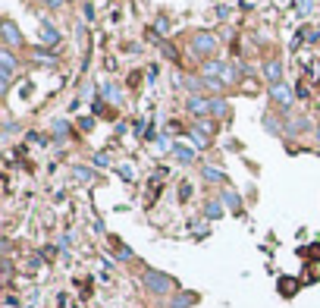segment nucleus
Wrapping results in <instances>:
<instances>
[{"label": "nucleus", "mask_w": 320, "mask_h": 308, "mask_svg": "<svg viewBox=\"0 0 320 308\" xmlns=\"http://www.w3.org/2000/svg\"><path fill=\"white\" fill-rule=\"evenodd\" d=\"M144 286L151 289L154 296H166V293H179V286H176V280L173 277H166V274H160V270H148L144 274Z\"/></svg>", "instance_id": "obj_1"}, {"label": "nucleus", "mask_w": 320, "mask_h": 308, "mask_svg": "<svg viewBox=\"0 0 320 308\" xmlns=\"http://www.w3.org/2000/svg\"><path fill=\"white\" fill-rule=\"evenodd\" d=\"M192 50L195 53H214L217 50V38H214V35H207V32H201V35L192 38Z\"/></svg>", "instance_id": "obj_2"}, {"label": "nucleus", "mask_w": 320, "mask_h": 308, "mask_svg": "<svg viewBox=\"0 0 320 308\" xmlns=\"http://www.w3.org/2000/svg\"><path fill=\"white\" fill-rule=\"evenodd\" d=\"M220 202L229 208V211H236V214H242V198H239V192H232V189H223V195H220Z\"/></svg>", "instance_id": "obj_3"}, {"label": "nucleus", "mask_w": 320, "mask_h": 308, "mask_svg": "<svg viewBox=\"0 0 320 308\" xmlns=\"http://www.w3.org/2000/svg\"><path fill=\"white\" fill-rule=\"evenodd\" d=\"M0 29H4V44H7V47H16L19 41H22V38H19V29H16V22H10V19H7Z\"/></svg>", "instance_id": "obj_4"}, {"label": "nucleus", "mask_w": 320, "mask_h": 308, "mask_svg": "<svg viewBox=\"0 0 320 308\" xmlns=\"http://www.w3.org/2000/svg\"><path fill=\"white\" fill-rule=\"evenodd\" d=\"M188 110H192L195 117H204V114H211V101H204V98L192 95V98H188Z\"/></svg>", "instance_id": "obj_5"}, {"label": "nucleus", "mask_w": 320, "mask_h": 308, "mask_svg": "<svg viewBox=\"0 0 320 308\" xmlns=\"http://www.w3.org/2000/svg\"><path fill=\"white\" fill-rule=\"evenodd\" d=\"M270 95H273V101H276L279 107H289V104H292V95H289V88H286V85H282V82L270 88Z\"/></svg>", "instance_id": "obj_6"}, {"label": "nucleus", "mask_w": 320, "mask_h": 308, "mask_svg": "<svg viewBox=\"0 0 320 308\" xmlns=\"http://www.w3.org/2000/svg\"><path fill=\"white\" fill-rule=\"evenodd\" d=\"M264 76H267L273 85H279L282 82V66L276 63V60H270V63H264Z\"/></svg>", "instance_id": "obj_7"}, {"label": "nucleus", "mask_w": 320, "mask_h": 308, "mask_svg": "<svg viewBox=\"0 0 320 308\" xmlns=\"http://www.w3.org/2000/svg\"><path fill=\"white\" fill-rule=\"evenodd\" d=\"M195 302H198L195 293H176V296H173V305H169V308H192Z\"/></svg>", "instance_id": "obj_8"}, {"label": "nucleus", "mask_w": 320, "mask_h": 308, "mask_svg": "<svg viewBox=\"0 0 320 308\" xmlns=\"http://www.w3.org/2000/svg\"><path fill=\"white\" fill-rule=\"evenodd\" d=\"M201 176L207 179V183H226V173L217 170V167H201Z\"/></svg>", "instance_id": "obj_9"}, {"label": "nucleus", "mask_w": 320, "mask_h": 308, "mask_svg": "<svg viewBox=\"0 0 320 308\" xmlns=\"http://www.w3.org/2000/svg\"><path fill=\"white\" fill-rule=\"evenodd\" d=\"M229 114V101L226 98H214L211 101V117H226Z\"/></svg>", "instance_id": "obj_10"}, {"label": "nucleus", "mask_w": 320, "mask_h": 308, "mask_svg": "<svg viewBox=\"0 0 320 308\" xmlns=\"http://www.w3.org/2000/svg\"><path fill=\"white\" fill-rule=\"evenodd\" d=\"M173 157L179 160V164H192V160H195V151H192V148H182V145H176V148H173Z\"/></svg>", "instance_id": "obj_11"}, {"label": "nucleus", "mask_w": 320, "mask_h": 308, "mask_svg": "<svg viewBox=\"0 0 320 308\" xmlns=\"http://www.w3.org/2000/svg\"><path fill=\"white\" fill-rule=\"evenodd\" d=\"M0 69H4V72H13V69H16V57H13L7 47L0 50Z\"/></svg>", "instance_id": "obj_12"}, {"label": "nucleus", "mask_w": 320, "mask_h": 308, "mask_svg": "<svg viewBox=\"0 0 320 308\" xmlns=\"http://www.w3.org/2000/svg\"><path fill=\"white\" fill-rule=\"evenodd\" d=\"M41 41H44V44H56V41H60V32L44 22V29H41Z\"/></svg>", "instance_id": "obj_13"}, {"label": "nucleus", "mask_w": 320, "mask_h": 308, "mask_svg": "<svg viewBox=\"0 0 320 308\" xmlns=\"http://www.w3.org/2000/svg\"><path fill=\"white\" fill-rule=\"evenodd\" d=\"M204 217H207V220H220V217H223V208H220V202H207V208H204Z\"/></svg>", "instance_id": "obj_14"}, {"label": "nucleus", "mask_w": 320, "mask_h": 308, "mask_svg": "<svg viewBox=\"0 0 320 308\" xmlns=\"http://www.w3.org/2000/svg\"><path fill=\"white\" fill-rule=\"evenodd\" d=\"M220 72H223V63H220V60H207V63H204V76H207V79L220 76Z\"/></svg>", "instance_id": "obj_15"}, {"label": "nucleus", "mask_w": 320, "mask_h": 308, "mask_svg": "<svg viewBox=\"0 0 320 308\" xmlns=\"http://www.w3.org/2000/svg\"><path fill=\"white\" fill-rule=\"evenodd\" d=\"M35 57L41 60L44 66H56V57H53V53H47V50H35Z\"/></svg>", "instance_id": "obj_16"}, {"label": "nucleus", "mask_w": 320, "mask_h": 308, "mask_svg": "<svg viewBox=\"0 0 320 308\" xmlns=\"http://www.w3.org/2000/svg\"><path fill=\"white\" fill-rule=\"evenodd\" d=\"M185 85H188V92H192V95H198L204 88V79H185Z\"/></svg>", "instance_id": "obj_17"}, {"label": "nucleus", "mask_w": 320, "mask_h": 308, "mask_svg": "<svg viewBox=\"0 0 320 308\" xmlns=\"http://www.w3.org/2000/svg\"><path fill=\"white\" fill-rule=\"evenodd\" d=\"M220 79H223V82H232V79H236V69H232L229 63H223V72H220Z\"/></svg>", "instance_id": "obj_18"}, {"label": "nucleus", "mask_w": 320, "mask_h": 308, "mask_svg": "<svg viewBox=\"0 0 320 308\" xmlns=\"http://www.w3.org/2000/svg\"><path fill=\"white\" fill-rule=\"evenodd\" d=\"M104 95H107L110 101H117V104L123 101V95H120V92H117V88H113V85H104Z\"/></svg>", "instance_id": "obj_19"}, {"label": "nucleus", "mask_w": 320, "mask_h": 308, "mask_svg": "<svg viewBox=\"0 0 320 308\" xmlns=\"http://www.w3.org/2000/svg\"><path fill=\"white\" fill-rule=\"evenodd\" d=\"M53 132H56V135H66V132H69V123H66V120H56V123H53Z\"/></svg>", "instance_id": "obj_20"}, {"label": "nucleus", "mask_w": 320, "mask_h": 308, "mask_svg": "<svg viewBox=\"0 0 320 308\" xmlns=\"http://www.w3.org/2000/svg\"><path fill=\"white\" fill-rule=\"evenodd\" d=\"M264 126H267V132H279V120L273 117H264Z\"/></svg>", "instance_id": "obj_21"}, {"label": "nucleus", "mask_w": 320, "mask_h": 308, "mask_svg": "<svg viewBox=\"0 0 320 308\" xmlns=\"http://www.w3.org/2000/svg\"><path fill=\"white\" fill-rule=\"evenodd\" d=\"M117 170H120V176H123V179H132V176H135V170H132L129 164H120Z\"/></svg>", "instance_id": "obj_22"}, {"label": "nucleus", "mask_w": 320, "mask_h": 308, "mask_svg": "<svg viewBox=\"0 0 320 308\" xmlns=\"http://www.w3.org/2000/svg\"><path fill=\"white\" fill-rule=\"evenodd\" d=\"M94 167H110V157L107 154H94Z\"/></svg>", "instance_id": "obj_23"}, {"label": "nucleus", "mask_w": 320, "mask_h": 308, "mask_svg": "<svg viewBox=\"0 0 320 308\" xmlns=\"http://www.w3.org/2000/svg\"><path fill=\"white\" fill-rule=\"evenodd\" d=\"M75 176H79V179H91V170H85V167H75Z\"/></svg>", "instance_id": "obj_24"}, {"label": "nucleus", "mask_w": 320, "mask_h": 308, "mask_svg": "<svg viewBox=\"0 0 320 308\" xmlns=\"http://www.w3.org/2000/svg\"><path fill=\"white\" fill-rule=\"evenodd\" d=\"M317 145H320V126H317Z\"/></svg>", "instance_id": "obj_25"}]
</instances>
